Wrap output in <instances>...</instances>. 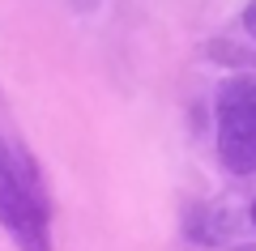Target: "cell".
<instances>
[{
  "mask_svg": "<svg viewBox=\"0 0 256 251\" xmlns=\"http://www.w3.org/2000/svg\"><path fill=\"white\" fill-rule=\"evenodd\" d=\"M214 128L222 166L230 175H256V72H239L218 85Z\"/></svg>",
  "mask_w": 256,
  "mask_h": 251,
  "instance_id": "7a4b0ae2",
  "label": "cell"
},
{
  "mask_svg": "<svg viewBox=\"0 0 256 251\" xmlns=\"http://www.w3.org/2000/svg\"><path fill=\"white\" fill-rule=\"evenodd\" d=\"M248 217H252V226H256V200H252V209H248Z\"/></svg>",
  "mask_w": 256,
  "mask_h": 251,
  "instance_id": "277c9868",
  "label": "cell"
},
{
  "mask_svg": "<svg viewBox=\"0 0 256 251\" xmlns=\"http://www.w3.org/2000/svg\"><path fill=\"white\" fill-rule=\"evenodd\" d=\"M0 226L22 251H52V205L38 166L0 132Z\"/></svg>",
  "mask_w": 256,
  "mask_h": 251,
  "instance_id": "6da1fadb",
  "label": "cell"
},
{
  "mask_svg": "<svg viewBox=\"0 0 256 251\" xmlns=\"http://www.w3.org/2000/svg\"><path fill=\"white\" fill-rule=\"evenodd\" d=\"M244 26H248V34L256 38V0H252V4L244 9Z\"/></svg>",
  "mask_w": 256,
  "mask_h": 251,
  "instance_id": "3957f363",
  "label": "cell"
}]
</instances>
